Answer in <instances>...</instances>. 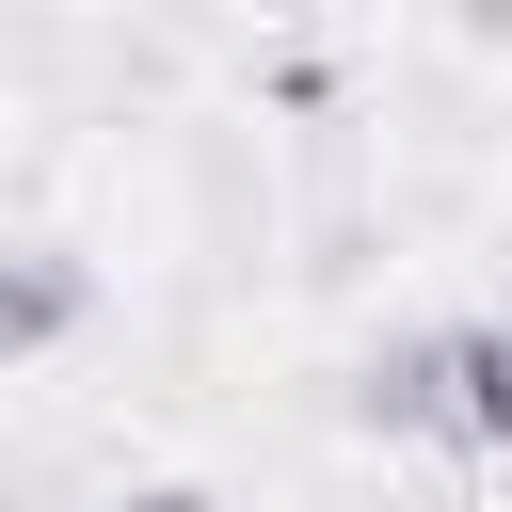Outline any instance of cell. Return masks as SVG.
Instances as JSON below:
<instances>
[{
	"instance_id": "cell-1",
	"label": "cell",
	"mask_w": 512,
	"mask_h": 512,
	"mask_svg": "<svg viewBox=\"0 0 512 512\" xmlns=\"http://www.w3.org/2000/svg\"><path fill=\"white\" fill-rule=\"evenodd\" d=\"M432 416H448V432H480V448H512V320L432 336Z\"/></svg>"
},
{
	"instance_id": "cell-2",
	"label": "cell",
	"mask_w": 512,
	"mask_h": 512,
	"mask_svg": "<svg viewBox=\"0 0 512 512\" xmlns=\"http://www.w3.org/2000/svg\"><path fill=\"white\" fill-rule=\"evenodd\" d=\"M80 320V272L64 256H0V352H32V336H64Z\"/></svg>"
},
{
	"instance_id": "cell-3",
	"label": "cell",
	"mask_w": 512,
	"mask_h": 512,
	"mask_svg": "<svg viewBox=\"0 0 512 512\" xmlns=\"http://www.w3.org/2000/svg\"><path fill=\"white\" fill-rule=\"evenodd\" d=\"M144 512H208V496H144Z\"/></svg>"
}]
</instances>
